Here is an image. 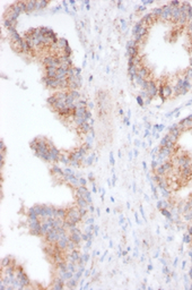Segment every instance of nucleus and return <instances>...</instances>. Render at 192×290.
I'll use <instances>...</instances> for the list:
<instances>
[{"instance_id": "obj_1", "label": "nucleus", "mask_w": 192, "mask_h": 290, "mask_svg": "<svg viewBox=\"0 0 192 290\" xmlns=\"http://www.w3.org/2000/svg\"><path fill=\"white\" fill-rule=\"evenodd\" d=\"M183 242H185V244H190V242H192V236L190 234H187V235H184V237H183Z\"/></svg>"}, {"instance_id": "obj_2", "label": "nucleus", "mask_w": 192, "mask_h": 290, "mask_svg": "<svg viewBox=\"0 0 192 290\" xmlns=\"http://www.w3.org/2000/svg\"><path fill=\"white\" fill-rule=\"evenodd\" d=\"M137 101H138V103L140 104V105H144V99H142L141 96H138V98H137Z\"/></svg>"}, {"instance_id": "obj_3", "label": "nucleus", "mask_w": 192, "mask_h": 290, "mask_svg": "<svg viewBox=\"0 0 192 290\" xmlns=\"http://www.w3.org/2000/svg\"><path fill=\"white\" fill-rule=\"evenodd\" d=\"M189 278L192 280V266L190 268V270H189Z\"/></svg>"}, {"instance_id": "obj_4", "label": "nucleus", "mask_w": 192, "mask_h": 290, "mask_svg": "<svg viewBox=\"0 0 192 290\" xmlns=\"http://www.w3.org/2000/svg\"><path fill=\"white\" fill-rule=\"evenodd\" d=\"M189 289H191V290H192V282H191V285L189 286Z\"/></svg>"}]
</instances>
